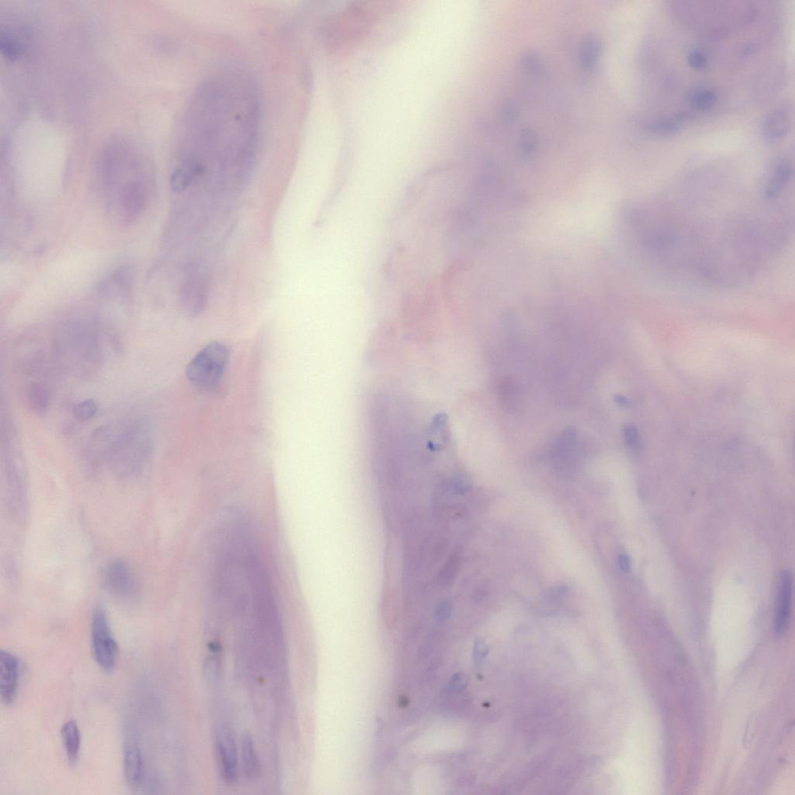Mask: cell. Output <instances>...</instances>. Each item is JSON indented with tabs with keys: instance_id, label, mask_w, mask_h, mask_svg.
Wrapping results in <instances>:
<instances>
[{
	"instance_id": "obj_17",
	"label": "cell",
	"mask_w": 795,
	"mask_h": 795,
	"mask_svg": "<svg viewBox=\"0 0 795 795\" xmlns=\"http://www.w3.org/2000/svg\"><path fill=\"white\" fill-rule=\"evenodd\" d=\"M793 173V168L788 159H782L779 161L772 172L767 188L766 195L767 198H774L789 183Z\"/></svg>"
},
{
	"instance_id": "obj_32",
	"label": "cell",
	"mask_w": 795,
	"mask_h": 795,
	"mask_svg": "<svg viewBox=\"0 0 795 795\" xmlns=\"http://www.w3.org/2000/svg\"><path fill=\"white\" fill-rule=\"evenodd\" d=\"M503 115L505 118L509 120L517 119L518 116V108L516 105H513V103L505 104L503 109Z\"/></svg>"
},
{
	"instance_id": "obj_14",
	"label": "cell",
	"mask_w": 795,
	"mask_h": 795,
	"mask_svg": "<svg viewBox=\"0 0 795 795\" xmlns=\"http://www.w3.org/2000/svg\"><path fill=\"white\" fill-rule=\"evenodd\" d=\"M790 124L789 111L784 108H778L770 112L766 118L762 132L767 140L778 141L789 133Z\"/></svg>"
},
{
	"instance_id": "obj_31",
	"label": "cell",
	"mask_w": 795,
	"mask_h": 795,
	"mask_svg": "<svg viewBox=\"0 0 795 795\" xmlns=\"http://www.w3.org/2000/svg\"><path fill=\"white\" fill-rule=\"evenodd\" d=\"M624 435L626 442L631 448L636 447L639 443V433L636 428L632 425L625 428L624 430Z\"/></svg>"
},
{
	"instance_id": "obj_29",
	"label": "cell",
	"mask_w": 795,
	"mask_h": 795,
	"mask_svg": "<svg viewBox=\"0 0 795 795\" xmlns=\"http://www.w3.org/2000/svg\"><path fill=\"white\" fill-rule=\"evenodd\" d=\"M525 59L527 69L532 72H535V74H540L542 70V63L539 58L537 57L536 55L532 53L527 54Z\"/></svg>"
},
{
	"instance_id": "obj_28",
	"label": "cell",
	"mask_w": 795,
	"mask_h": 795,
	"mask_svg": "<svg viewBox=\"0 0 795 795\" xmlns=\"http://www.w3.org/2000/svg\"><path fill=\"white\" fill-rule=\"evenodd\" d=\"M537 147V139L534 132L525 131L520 135V147L526 154H531Z\"/></svg>"
},
{
	"instance_id": "obj_23",
	"label": "cell",
	"mask_w": 795,
	"mask_h": 795,
	"mask_svg": "<svg viewBox=\"0 0 795 795\" xmlns=\"http://www.w3.org/2000/svg\"><path fill=\"white\" fill-rule=\"evenodd\" d=\"M194 181V176L187 168L183 167L176 168L171 176V187L176 194H181L185 191Z\"/></svg>"
},
{
	"instance_id": "obj_5",
	"label": "cell",
	"mask_w": 795,
	"mask_h": 795,
	"mask_svg": "<svg viewBox=\"0 0 795 795\" xmlns=\"http://www.w3.org/2000/svg\"><path fill=\"white\" fill-rule=\"evenodd\" d=\"M91 640L96 663L104 671H113L117 665L119 648L105 610L101 606L96 607L93 613Z\"/></svg>"
},
{
	"instance_id": "obj_18",
	"label": "cell",
	"mask_w": 795,
	"mask_h": 795,
	"mask_svg": "<svg viewBox=\"0 0 795 795\" xmlns=\"http://www.w3.org/2000/svg\"><path fill=\"white\" fill-rule=\"evenodd\" d=\"M28 405L30 411L38 415L45 413L50 404V393L42 383L32 382L26 392Z\"/></svg>"
},
{
	"instance_id": "obj_4",
	"label": "cell",
	"mask_w": 795,
	"mask_h": 795,
	"mask_svg": "<svg viewBox=\"0 0 795 795\" xmlns=\"http://www.w3.org/2000/svg\"><path fill=\"white\" fill-rule=\"evenodd\" d=\"M59 350L62 355L69 357L72 360L88 361L95 360L99 355L98 345V333L93 324L90 321L77 319L63 325L61 328L57 341Z\"/></svg>"
},
{
	"instance_id": "obj_9",
	"label": "cell",
	"mask_w": 795,
	"mask_h": 795,
	"mask_svg": "<svg viewBox=\"0 0 795 795\" xmlns=\"http://www.w3.org/2000/svg\"><path fill=\"white\" fill-rule=\"evenodd\" d=\"M20 661L18 658L10 652L1 650L0 652V695L5 705L12 704L17 698L19 679Z\"/></svg>"
},
{
	"instance_id": "obj_1",
	"label": "cell",
	"mask_w": 795,
	"mask_h": 795,
	"mask_svg": "<svg viewBox=\"0 0 795 795\" xmlns=\"http://www.w3.org/2000/svg\"><path fill=\"white\" fill-rule=\"evenodd\" d=\"M108 448L111 467L120 476H137L146 463L151 449V439L147 425L139 421L119 423L112 428L100 429L96 435Z\"/></svg>"
},
{
	"instance_id": "obj_34",
	"label": "cell",
	"mask_w": 795,
	"mask_h": 795,
	"mask_svg": "<svg viewBox=\"0 0 795 795\" xmlns=\"http://www.w3.org/2000/svg\"><path fill=\"white\" fill-rule=\"evenodd\" d=\"M617 404H620V405H622V406L627 405V404H628L627 399H626L624 397L618 396L617 398Z\"/></svg>"
},
{
	"instance_id": "obj_20",
	"label": "cell",
	"mask_w": 795,
	"mask_h": 795,
	"mask_svg": "<svg viewBox=\"0 0 795 795\" xmlns=\"http://www.w3.org/2000/svg\"><path fill=\"white\" fill-rule=\"evenodd\" d=\"M688 101L694 108L698 110H708L716 105L718 96L716 92L707 88H697L690 92Z\"/></svg>"
},
{
	"instance_id": "obj_13",
	"label": "cell",
	"mask_w": 795,
	"mask_h": 795,
	"mask_svg": "<svg viewBox=\"0 0 795 795\" xmlns=\"http://www.w3.org/2000/svg\"><path fill=\"white\" fill-rule=\"evenodd\" d=\"M241 757L244 773L247 780L255 782L258 780L261 773V765L252 736L248 733H244L241 738Z\"/></svg>"
},
{
	"instance_id": "obj_6",
	"label": "cell",
	"mask_w": 795,
	"mask_h": 795,
	"mask_svg": "<svg viewBox=\"0 0 795 795\" xmlns=\"http://www.w3.org/2000/svg\"><path fill=\"white\" fill-rule=\"evenodd\" d=\"M149 184L142 180L127 182L117 194L109 199V205L115 210L120 220L130 224L137 220L147 207L151 195Z\"/></svg>"
},
{
	"instance_id": "obj_27",
	"label": "cell",
	"mask_w": 795,
	"mask_h": 795,
	"mask_svg": "<svg viewBox=\"0 0 795 795\" xmlns=\"http://www.w3.org/2000/svg\"><path fill=\"white\" fill-rule=\"evenodd\" d=\"M687 62L690 67L701 70L706 67L708 59L706 55L700 50H693L688 53Z\"/></svg>"
},
{
	"instance_id": "obj_8",
	"label": "cell",
	"mask_w": 795,
	"mask_h": 795,
	"mask_svg": "<svg viewBox=\"0 0 795 795\" xmlns=\"http://www.w3.org/2000/svg\"><path fill=\"white\" fill-rule=\"evenodd\" d=\"M215 748L224 780L228 784L235 783L238 778V748L231 729L222 728L217 732Z\"/></svg>"
},
{
	"instance_id": "obj_22",
	"label": "cell",
	"mask_w": 795,
	"mask_h": 795,
	"mask_svg": "<svg viewBox=\"0 0 795 795\" xmlns=\"http://www.w3.org/2000/svg\"><path fill=\"white\" fill-rule=\"evenodd\" d=\"M461 565L460 557L457 553L450 556L441 568L437 577V583L442 588L451 585L455 579Z\"/></svg>"
},
{
	"instance_id": "obj_30",
	"label": "cell",
	"mask_w": 795,
	"mask_h": 795,
	"mask_svg": "<svg viewBox=\"0 0 795 795\" xmlns=\"http://www.w3.org/2000/svg\"><path fill=\"white\" fill-rule=\"evenodd\" d=\"M452 609V605L451 604H450V602H441V603L436 607L435 614L437 619L440 622H443L447 619V618L451 616Z\"/></svg>"
},
{
	"instance_id": "obj_33",
	"label": "cell",
	"mask_w": 795,
	"mask_h": 795,
	"mask_svg": "<svg viewBox=\"0 0 795 795\" xmlns=\"http://www.w3.org/2000/svg\"><path fill=\"white\" fill-rule=\"evenodd\" d=\"M618 561H619L620 568L623 570L624 572L630 571L631 568V561L627 554L624 552L621 553L619 555V559H618Z\"/></svg>"
},
{
	"instance_id": "obj_11",
	"label": "cell",
	"mask_w": 795,
	"mask_h": 795,
	"mask_svg": "<svg viewBox=\"0 0 795 795\" xmlns=\"http://www.w3.org/2000/svg\"><path fill=\"white\" fill-rule=\"evenodd\" d=\"M793 579L789 571H784L779 583L774 628L778 634L788 629L791 617Z\"/></svg>"
},
{
	"instance_id": "obj_26",
	"label": "cell",
	"mask_w": 795,
	"mask_h": 795,
	"mask_svg": "<svg viewBox=\"0 0 795 795\" xmlns=\"http://www.w3.org/2000/svg\"><path fill=\"white\" fill-rule=\"evenodd\" d=\"M500 395L503 404L508 408L516 405L518 399V389L512 382L505 381L500 387Z\"/></svg>"
},
{
	"instance_id": "obj_24",
	"label": "cell",
	"mask_w": 795,
	"mask_h": 795,
	"mask_svg": "<svg viewBox=\"0 0 795 795\" xmlns=\"http://www.w3.org/2000/svg\"><path fill=\"white\" fill-rule=\"evenodd\" d=\"M99 411L98 404L94 399H86L76 404L74 411L75 418L80 423L91 421Z\"/></svg>"
},
{
	"instance_id": "obj_15",
	"label": "cell",
	"mask_w": 795,
	"mask_h": 795,
	"mask_svg": "<svg viewBox=\"0 0 795 795\" xmlns=\"http://www.w3.org/2000/svg\"><path fill=\"white\" fill-rule=\"evenodd\" d=\"M578 443L577 433L574 428H568L561 433L554 445L552 457L554 462L559 467H565L572 462L576 452Z\"/></svg>"
},
{
	"instance_id": "obj_2",
	"label": "cell",
	"mask_w": 795,
	"mask_h": 795,
	"mask_svg": "<svg viewBox=\"0 0 795 795\" xmlns=\"http://www.w3.org/2000/svg\"><path fill=\"white\" fill-rule=\"evenodd\" d=\"M390 6L379 2H356L328 22V45L334 51L349 52L370 32L383 11Z\"/></svg>"
},
{
	"instance_id": "obj_19",
	"label": "cell",
	"mask_w": 795,
	"mask_h": 795,
	"mask_svg": "<svg viewBox=\"0 0 795 795\" xmlns=\"http://www.w3.org/2000/svg\"><path fill=\"white\" fill-rule=\"evenodd\" d=\"M601 52V43L597 37L590 35L583 38L580 45V57L583 66L592 68L598 62Z\"/></svg>"
},
{
	"instance_id": "obj_3",
	"label": "cell",
	"mask_w": 795,
	"mask_h": 795,
	"mask_svg": "<svg viewBox=\"0 0 795 795\" xmlns=\"http://www.w3.org/2000/svg\"><path fill=\"white\" fill-rule=\"evenodd\" d=\"M230 355L227 345L219 342H212L200 350L187 367L188 379L193 387L202 391H210L218 387Z\"/></svg>"
},
{
	"instance_id": "obj_10",
	"label": "cell",
	"mask_w": 795,
	"mask_h": 795,
	"mask_svg": "<svg viewBox=\"0 0 795 795\" xmlns=\"http://www.w3.org/2000/svg\"><path fill=\"white\" fill-rule=\"evenodd\" d=\"M205 277L192 273L184 282L181 293L182 309L186 315L197 316L203 311L207 300V285Z\"/></svg>"
},
{
	"instance_id": "obj_12",
	"label": "cell",
	"mask_w": 795,
	"mask_h": 795,
	"mask_svg": "<svg viewBox=\"0 0 795 795\" xmlns=\"http://www.w3.org/2000/svg\"><path fill=\"white\" fill-rule=\"evenodd\" d=\"M124 770L128 787L133 790L139 789L143 781L144 762L139 746L132 740L125 745Z\"/></svg>"
},
{
	"instance_id": "obj_7",
	"label": "cell",
	"mask_w": 795,
	"mask_h": 795,
	"mask_svg": "<svg viewBox=\"0 0 795 795\" xmlns=\"http://www.w3.org/2000/svg\"><path fill=\"white\" fill-rule=\"evenodd\" d=\"M104 588L111 597L122 601L132 602L137 599L139 585L132 568L120 560H115L104 568L103 573Z\"/></svg>"
},
{
	"instance_id": "obj_25",
	"label": "cell",
	"mask_w": 795,
	"mask_h": 795,
	"mask_svg": "<svg viewBox=\"0 0 795 795\" xmlns=\"http://www.w3.org/2000/svg\"><path fill=\"white\" fill-rule=\"evenodd\" d=\"M0 51L7 59L15 60L20 55L21 47L13 37L2 35L0 38Z\"/></svg>"
},
{
	"instance_id": "obj_21",
	"label": "cell",
	"mask_w": 795,
	"mask_h": 795,
	"mask_svg": "<svg viewBox=\"0 0 795 795\" xmlns=\"http://www.w3.org/2000/svg\"><path fill=\"white\" fill-rule=\"evenodd\" d=\"M682 124L684 118L676 116L668 118H661L655 120L648 126V130L656 135H668L678 132Z\"/></svg>"
},
{
	"instance_id": "obj_16",
	"label": "cell",
	"mask_w": 795,
	"mask_h": 795,
	"mask_svg": "<svg viewBox=\"0 0 795 795\" xmlns=\"http://www.w3.org/2000/svg\"><path fill=\"white\" fill-rule=\"evenodd\" d=\"M61 736L69 761L72 765L76 764L81 746V736L76 722L74 720L67 721L62 727Z\"/></svg>"
}]
</instances>
